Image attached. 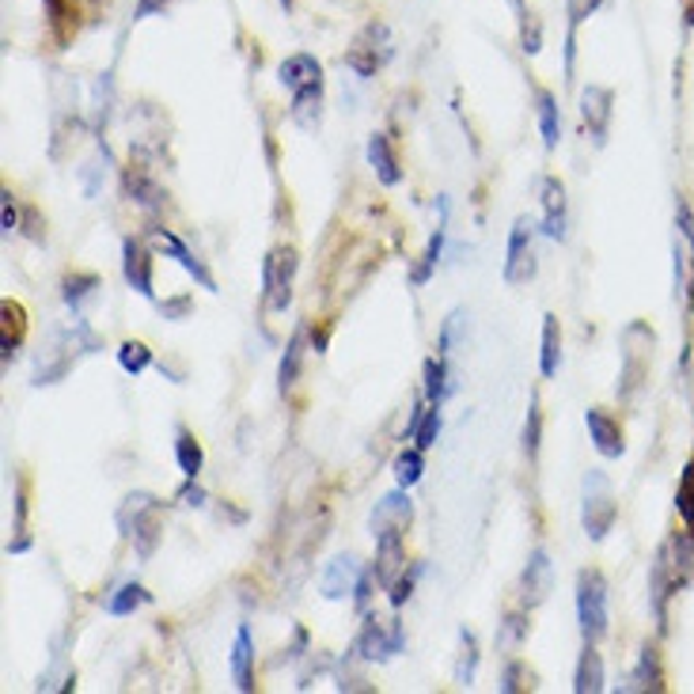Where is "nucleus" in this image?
<instances>
[{"label":"nucleus","mask_w":694,"mask_h":694,"mask_svg":"<svg viewBox=\"0 0 694 694\" xmlns=\"http://www.w3.org/2000/svg\"><path fill=\"white\" fill-rule=\"evenodd\" d=\"M391 58V35H388V23L373 20L365 30L357 35V42H353V50L345 53V65L353 68V73L361 76V80H368V76H376L383 68V61Z\"/></svg>","instance_id":"423d86ee"},{"label":"nucleus","mask_w":694,"mask_h":694,"mask_svg":"<svg viewBox=\"0 0 694 694\" xmlns=\"http://www.w3.org/2000/svg\"><path fill=\"white\" fill-rule=\"evenodd\" d=\"M573 691L577 694L604 691V660H600V653H596V645H592V642H584V653H581V660H577Z\"/></svg>","instance_id":"393cba45"},{"label":"nucleus","mask_w":694,"mask_h":694,"mask_svg":"<svg viewBox=\"0 0 694 694\" xmlns=\"http://www.w3.org/2000/svg\"><path fill=\"white\" fill-rule=\"evenodd\" d=\"M167 4H172V0H141V8H137V20H144V15H152V12H164Z\"/></svg>","instance_id":"49530a36"},{"label":"nucleus","mask_w":694,"mask_h":694,"mask_svg":"<svg viewBox=\"0 0 694 694\" xmlns=\"http://www.w3.org/2000/svg\"><path fill=\"white\" fill-rule=\"evenodd\" d=\"M523 676H528V668H523L520 660H508L505 672H501V691H505V694H516V691L531 687V683H523Z\"/></svg>","instance_id":"79ce46f5"},{"label":"nucleus","mask_w":694,"mask_h":694,"mask_svg":"<svg viewBox=\"0 0 694 694\" xmlns=\"http://www.w3.org/2000/svg\"><path fill=\"white\" fill-rule=\"evenodd\" d=\"M418 573H421L418 566H414L411 573H406V569H403V573L395 577V584H391V589H388V592H391L388 600H391V607H395V611L406 604V600H411V592H414V581H418Z\"/></svg>","instance_id":"ea45409f"},{"label":"nucleus","mask_w":694,"mask_h":694,"mask_svg":"<svg viewBox=\"0 0 694 694\" xmlns=\"http://www.w3.org/2000/svg\"><path fill=\"white\" fill-rule=\"evenodd\" d=\"M676 508H680V520H683V531L694 539V452L687 459V467H683L680 475V490H676Z\"/></svg>","instance_id":"473e14b6"},{"label":"nucleus","mask_w":694,"mask_h":694,"mask_svg":"<svg viewBox=\"0 0 694 694\" xmlns=\"http://www.w3.org/2000/svg\"><path fill=\"white\" fill-rule=\"evenodd\" d=\"M231 680H236V691H254V638L247 622L236 630V642H231Z\"/></svg>","instance_id":"aec40b11"},{"label":"nucleus","mask_w":694,"mask_h":694,"mask_svg":"<svg viewBox=\"0 0 694 694\" xmlns=\"http://www.w3.org/2000/svg\"><path fill=\"white\" fill-rule=\"evenodd\" d=\"M414 520V505L411 497H406V490L399 485L395 493H383L380 501H376L373 516H368V528H373V535H388V531H406Z\"/></svg>","instance_id":"6e6552de"},{"label":"nucleus","mask_w":694,"mask_h":694,"mask_svg":"<svg viewBox=\"0 0 694 694\" xmlns=\"http://www.w3.org/2000/svg\"><path fill=\"white\" fill-rule=\"evenodd\" d=\"M467 323V315H463V307H456V312L444 319V327H441V345H437V353L441 357H449L452 350H456V342H459V327Z\"/></svg>","instance_id":"58836bf2"},{"label":"nucleus","mask_w":694,"mask_h":694,"mask_svg":"<svg viewBox=\"0 0 694 694\" xmlns=\"http://www.w3.org/2000/svg\"><path fill=\"white\" fill-rule=\"evenodd\" d=\"M0 228H4V236H12V231L20 228V210H15L12 190H4V194H0Z\"/></svg>","instance_id":"37998d69"},{"label":"nucleus","mask_w":694,"mask_h":694,"mask_svg":"<svg viewBox=\"0 0 694 694\" xmlns=\"http://www.w3.org/2000/svg\"><path fill=\"white\" fill-rule=\"evenodd\" d=\"M535 277V225L528 217H516L508 231V258H505V281L528 285Z\"/></svg>","instance_id":"0eeeda50"},{"label":"nucleus","mask_w":694,"mask_h":694,"mask_svg":"<svg viewBox=\"0 0 694 694\" xmlns=\"http://www.w3.org/2000/svg\"><path fill=\"white\" fill-rule=\"evenodd\" d=\"M144 604H152V592L137 581H126L111 600H106V615H118L122 619V615H134L137 607H144Z\"/></svg>","instance_id":"c756f323"},{"label":"nucleus","mask_w":694,"mask_h":694,"mask_svg":"<svg viewBox=\"0 0 694 694\" xmlns=\"http://www.w3.org/2000/svg\"><path fill=\"white\" fill-rule=\"evenodd\" d=\"M577 622H581L584 642L592 645L607 634V581L600 569L577 573Z\"/></svg>","instance_id":"f03ea898"},{"label":"nucleus","mask_w":694,"mask_h":694,"mask_svg":"<svg viewBox=\"0 0 694 694\" xmlns=\"http://www.w3.org/2000/svg\"><path fill=\"white\" fill-rule=\"evenodd\" d=\"M615 516H619V505H615V497H611V482H607L600 470H589V475H584V508H581V520H584V531H589L592 543L607 539V531H611Z\"/></svg>","instance_id":"20e7f679"},{"label":"nucleus","mask_w":694,"mask_h":694,"mask_svg":"<svg viewBox=\"0 0 694 694\" xmlns=\"http://www.w3.org/2000/svg\"><path fill=\"white\" fill-rule=\"evenodd\" d=\"M122 274H126L129 289L141 292L144 300L156 296V289H152V254L144 251L141 239L126 236V243H122Z\"/></svg>","instance_id":"9d476101"},{"label":"nucleus","mask_w":694,"mask_h":694,"mask_svg":"<svg viewBox=\"0 0 694 694\" xmlns=\"http://www.w3.org/2000/svg\"><path fill=\"white\" fill-rule=\"evenodd\" d=\"M584 426H589L592 444H596V452H600V456H604V459H619L622 452H627V441H622L619 421H615L611 414L600 411V406H592V411H584Z\"/></svg>","instance_id":"ddd939ff"},{"label":"nucleus","mask_w":694,"mask_h":694,"mask_svg":"<svg viewBox=\"0 0 694 694\" xmlns=\"http://www.w3.org/2000/svg\"><path fill=\"white\" fill-rule=\"evenodd\" d=\"M126 190L134 194L137 205H144V210H160V202H164V194H160L156 182H149L141 172H129L126 175Z\"/></svg>","instance_id":"e433bc0d"},{"label":"nucleus","mask_w":694,"mask_h":694,"mask_svg":"<svg viewBox=\"0 0 694 694\" xmlns=\"http://www.w3.org/2000/svg\"><path fill=\"white\" fill-rule=\"evenodd\" d=\"M535 103H539L535 111H539V129H543V149L554 152V149H558V141H561V111H558V99H554L546 88H539Z\"/></svg>","instance_id":"a878e982"},{"label":"nucleus","mask_w":694,"mask_h":694,"mask_svg":"<svg viewBox=\"0 0 694 694\" xmlns=\"http://www.w3.org/2000/svg\"><path fill=\"white\" fill-rule=\"evenodd\" d=\"M376 573H373V566L361 573V581H357V589H353V607H357V615H365L368 611V604H373V592H376Z\"/></svg>","instance_id":"a19ab883"},{"label":"nucleus","mask_w":694,"mask_h":694,"mask_svg":"<svg viewBox=\"0 0 694 694\" xmlns=\"http://www.w3.org/2000/svg\"><path fill=\"white\" fill-rule=\"evenodd\" d=\"M546 596H551V554H546L543 546H535L520 573V607L531 611V607H539Z\"/></svg>","instance_id":"1a4fd4ad"},{"label":"nucleus","mask_w":694,"mask_h":694,"mask_svg":"<svg viewBox=\"0 0 694 694\" xmlns=\"http://www.w3.org/2000/svg\"><path fill=\"white\" fill-rule=\"evenodd\" d=\"M622 357H627V365H622V376H619V399H622V403H630V399H634V391H638V383H642V376L649 373L653 342L645 345V350H638L634 335H630V330H622Z\"/></svg>","instance_id":"2eb2a0df"},{"label":"nucleus","mask_w":694,"mask_h":694,"mask_svg":"<svg viewBox=\"0 0 694 694\" xmlns=\"http://www.w3.org/2000/svg\"><path fill=\"white\" fill-rule=\"evenodd\" d=\"M539 444H543V411H539V399L531 395L528 418H523V456H528V463L539 459Z\"/></svg>","instance_id":"f704fd0d"},{"label":"nucleus","mask_w":694,"mask_h":694,"mask_svg":"<svg viewBox=\"0 0 694 694\" xmlns=\"http://www.w3.org/2000/svg\"><path fill=\"white\" fill-rule=\"evenodd\" d=\"M368 164H373L376 179L383 187H399L403 182V167L395 160V149H391V137L388 134H373L368 137Z\"/></svg>","instance_id":"412c9836"},{"label":"nucleus","mask_w":694,"mask_h":694,"mask_svg":"<svg viewBox=\"0 0 694 694\" xmlns=\"http://www.w3.org/2000/svg\"><path fill=\"white\" fill-rule=\"evenodd\" d=\"M444 239H449V198H441V220H437V231L429 236V247H426V254H421V262L414 266L411 285H426L429 277H433L437 262H441V254H444Z\"/></svg>","instance_id":"4be33fe9"},{"label":"nucleus","mask_w":694,"mask_h":694,"mask_svg":"<svg viewBox=\"0 0 694 694\" xmlns=\"http://www.w3.org/2000/svg\"><path fill=\"white\" fill-rule=\"evenodd\" d=\"M523 642H528V615H520V611L505 615L497 627V653L513 657V653L523 649Z\"/></svg>","instance_id":"c85d7f7f"},{"label":"nucleus","mask_w":694,"mask_h":694,"mask_svg":"<svg viewBox=\"0 0 694 694\" xmlns=\"http://www.w3.org/2000/svg\"><path fill=\"white\" fill-rule=\"evenodd\" d=\"M179 501H182V505H194V508L205 505V490L198 485V478H187V485L179 490Z\"/></svg>","instance_id":"c03bdc74"},{"label":"nucleus","mask_w":694,"mask_h":694,"mask_svg":"<svg viewBox=\"0 0 694 694\" xmlns=\"http://www.w3.org/2000/svg\"><path fill=\"white\" fill-rule=\"evenodd\" d=\"M149 239H152V243H156L164 254H172V258L179 262V266L187 269V274H194V281L202 285V289L217 292V281H213V274L202 266V262L194 258V251H190V247L182 243V239L175 236V231H167V228H149Z\"/></svg>","instance_id":"9b49d317"},{"label":"nucleus","mask_w":694,"mask_h":694,"mask_svg":"<svg viewBox=\"0 0 694 694\" xmlns=\"http://www.w3.org/2000/svg\"><path fill=\"white\" fill-rule=\"evenodd\" d=\"M118 365H122V373L141 376L144 368H152V350L144 342H137V338H129V342L118 345Z\"/></svg>","instance_id":"c9c22d12"},{"label":"nucleus","mask_w":694,"mask_h":694,"mask_svg":"<svg viewBox=\"0 0 694 694\" xmlns=\"http://www.w3.org/2000/svg\"><path fill=\"white\" fill-rule=\"evenodd\" d=\"M561 365V327L558 315H543V350H539V373L543 380H554Z\"/></svg>","instance_id":"b1692460"},{"label":"nucleus","mask_w":694,"mask_h":694,"mask_svg":"<svg viewBox=\"0 0 694 694\" xmlns=\"http://www.w3.org/2000/svg\"><path fill=\"white\" fill-rule=\"evenodd\" d=\"M175 459H179V470L187 478H198V475H202V467H205L202 444H198V437L190 433L187 426L175 429Z\"/></svg>","instance_id":"bb28decb"},{"label":"nucleus","mask_w":694,"mask_h":694,"mask_svg":"<svg viewBox=\"0 0 694 694\" xmlns=\"http://www.w3.org/2000/svg\"><path fill=\"white\" fill-rule=\"evenodd\" d=\"M452 395V373H449V357H429L426 361V403L444 406V399Z\"/></svg>","instance_id":"cd10ccee"},{"label":"nucleus","mask_w":694,"mask_h":694,"mask_svg":"<svg viewBox=\"0 0 694 694\" xmlns=\"http://www.w3.org/2000/svg\"><path fill=\"white\" fill-rule=\"evenodd\" d=\"M403 645H406L403 622L399 619L380 622L376 615L365 611L361 634H357V642H353V653H357L361 660H391L395 653H403Z\"/></svg>","instance_id":"39448f33"},{"label":"nucleus","mask_w":694,"mask_h":694,"mask_svg":"<svg viewBox=\"0 0 694 694\" xmlns=\"http://www.w3.org/2000/svg\"><path fill=\"white\" fill-rule=\"evenodd\" d=\"M99 289H103V277L99 274H68L61 281V296H65V307L73 315H84V307L99 296Z\"/></svg>","instance_id":"5701e85b"},{"label":"nucleus","mask_w":694,"mask_h":694,"mask_svg":"<svg viewBox=\"0 0 694 694\" xmlns=\"http://www.w3.org/2000/svg\"><path fill=\"white\" fill-rule=\"evenodd\" d=\"M300 361H304V327H296V335H292V338H289V345H285L281 368H277V383H281V391H289L292 383H296V376H300Z\"/></svg>","instance_id":"7c9ffc66"},{"label":"nucleus","mask_w":694,"mask_h":694,"mask_svg":"<svg viewBox=\"0 0 694 694\" xmlns=\"http://www.w3.org/2000/svg\"><path fill=\"white\" fill-rule=\"evenodd\" d=\"M23 220H27V236H30V239H42V231H38V217H35V210L23 213Z\"/></svg>","instance_id":"de8ad7c7"},{"label":"nucleus","mask_w":694,"mask_h":694,"mask_svg":"<svg viewBox=\"0 0 694 694\" xmlns=\"http://www.w3.org/2000/svg\"><path fill=\"white\" fill-rule=\"evenodd\" d=\"M437 437H441V406L429 403L426 411H421L418 429H414V444H418L421 452H429L437 444Z\"/></svg>","instance_id":"4c0bfd02"},{"label":"nucleus","mask_w":694,"mask_h":694,"mask_svg":"<svg viewBox=\"0 0 694 694\" xmlns=\"http://www.w3.org/2000/svg\"><path fill=\"white\" fill-rule=\"evenodd\" d=\"M421 475H426V452L414 444V449H403L395 456V478L403 490H411V485L421 482Z\"/></svg>","instance_id":"2f4dec72"},{"label":"nucleus","mask_w":694,"mask_h":694,"mask_svg":"<svg viewBox=\"0 0 694 694\" xmlns=\"http://www.w3.org/2000/svg\"><path fill=\"white\" fill-rule=\"evenodd\" d=\"M516 12H520V15L528 12V8H523V0H516Z\"/></svg>","instance_id":"3c124183"},{"label":"nucleus","mask_w":694,"mask_h":694,"mask_svg":"<svg viewBox=\"0 0 694 694\" xmlns=\"http://www.w3.org/2000/svg\"><path fill=\"white\" fill-rule=\"evenodd\" d=\"M600 4H604V0H584V4H581V15L596 12V8H600Z\"/></svg>","instance_id":"09e8293b"},{"label":"nucleus","mask_w":694,"mask_h":694,"mask_svg":"<svg viewBox=\"0 0 694 694\" xmlns=\"http://www.w3.org/2000/svg\"><path fill=\"white\" fill-rule=\"evenodd\" d=\"M296 251L292 247H274L266 254V266H262V296H266L269 312H289L292 304V281H296Z\"/></svg>","instance_id":"7ed1b4c3"},{"label":"nucleus","mask_w":694,"mask_h":694,"mask_svg":"<svg viewBox=\"0 0 694 694\" xmlns=\"http://www.w3.org/2000/svg\"><path fill=\"white\" fill-rule=\"evenodd\" d=\"M160 312H164L167 319H187V312H190V296H175V300H164V304H160Z\"/></svg>","instance_id":"a18cd8bd"},{"label":"nucleus","mask_w":694,"mask_h":694,"mask_svg":"<svg viewBox=\"0 0 694 694\" xmlns=\"http://www.w3.org/2000/svg\"><path fill=\"white\" fill-rule=\"evenodd\" d=\"M114 520H118L122 539H134L137 554L152 558L160 535H164V528H160V497H152V493H129L118 505Z\"/></svg>","instance_id":"f257e3e1"},{"label":"nucleus","mask_w":694,"mask_h":694,"mask_svg":"<svg viewBox=\"0 0 694 694\" xmlns=\"http://www.w3.org/2000/svg\"><path fill=\"white\" fill-rule=\"evenodd\" d=\"M581 118H584V129H589V137L596 144L607 141V126H611V91L607 88H584L581 96Z\"/></svg>","instance_id":"dca6fc26"},{"label":"nucleus","mask_w":694,"mask_h":694,"mask_svg":"<svg viewBox=\"0 0 694 694\" xmlns=\"http://www.w3.org/2000/svg\"><path fill=\"white\" fill-rule=\"evenodd\" d=\"M566 187H561L558 175H546L543 179V236L561 243L566 239Z\"/></svg>","instance_id":"4468645a"},{"label":"nucleus","mask_w":694,"mask_h":694,"mask_svg":"<svg viewBox=\"0 0 694 694\" xmlns=\"http://www.w3.org/2000/svg\"><path fill=\"white\" fill-rule=\"evenodd\" d=\"M403 539H406V531H388V535L376 539V561H373V573H376V581H380V589H391V584H395V577L406 569Z\"/></svg>","instance_id":"f8f14e48"},{"label":"nucleus","mask_w":694,"mask_h":694,"mask_svg":"<svg viewBox=\"0 0 694 694\" xmlns=\"http://www.w3.org/2000/svg\"><path fill=\"white\" fill-rule=\"evenodd\" d=\"M683 4H687V12H691V23H694V0H683Z\"/></svg>","instance_id":"8fccbe9b"},{"label":"nucleus","mask_w":694,"mask_h":694,"mask_svg":"<svg viewBox=\"0 0 694 694\" xmlns=\"http://www.w3.org/2000/svg\"><path fill=\"white\" fill-rule=\"evenodd\" d=\"M0 315H4V323H0V357H4V368H8L20 357L23 338H27V312H23V304H15V300H4Z\"/></svg>","instance_id":"f3484780"},{"label":"nucleus","mask_w":694,"mask_h":694,"mask_svg":"<svg viewBox=\"0 0 694 694\" xmlns=\"http://www.w3.org/2000/svg\"><path fill=\"white\" fill-rule=\"evenodd\" d=\"M475 676H478V638H475V630H463L459 634V665H456L459 687H475Z\"/></svg>","instance_id":"72a5a7b5"},{"label":"nucleus","mask_w":694,"mask_h":694,"mask_svg":"<svg viewBox=\"0 0 694 694\" xmlns=\"http://www.w3.org/2000/svg\"><path fill=\"white\" fill-rule=\"evenodd\" d=\"M277 80L296 96V91L323 84V65L312 58V53H289V58L281 61V68H277Z\"/></svg>","instance_id":"a211bd4d"},{"label":"nucleus","mask_w":694,"mask_h":694,"mask_svg":"<svg viewBox=\"0 0 694 694\" xmlns=\"http://www.w3.org/2000/svg\"><path fill=\"white\" fill-rule=\"evenodd\" d=\"M361 573H365V569H361V561L353 558V554H338V558L327 566V573H323V596L327 600L350 596V592L357 589Z\"/></svg>","instance_id":"6ab92c4d"}]
</instances>
